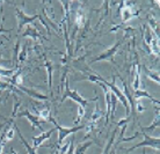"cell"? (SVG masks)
Here are the masks:
<instances>
[{
	"label": "cell",
	"instance_id": "6da1fadb",
	"mask_svg": "<svg viewBox=\"0 0 160 154\" xmlns=\"http://www.w3.org/2000/svg\"><path fill=\"white\" fill-rule=\"evenodd\" d=\"M65 88L62 91V93H63V96H62V99H60V103H63L66 99H71L73 100L74 102H77L78 104H79L80 107H87L88 103H89V101H96V100H99V96H95L94 99H85V97H82L81 95L78 93L77 91H72V89H70V87H68V79L65 80Z\"/></svg>",
	"mask_w": 160,
	"mask_h": 154
},
{
	"label": "cell",
	"instance_id": "7a4b0ae2",
	"mask_svg": "<svg viewBox=\"0 0 160 154\" xmlns=\"http://www.w3.org/2000/svg\"><path fill=\"white\" fill-rule=\"evenodd\" d=\"M48 122H51L52 124L55 125V129L58 131V140H57L56 146H60V145L63 144V142H64V139L68 137V134L76 133V132H78L79 130L85 129V125H77V127H62V125H59L53 117H49Z\"/></svg>",
	"mask_w": 160,
	"mask_h": 154
},
{
	"label": "cell",
	"instance_id": "3957f363",
	"mask_svg": "<svg viewBox=\"0 0 160 154\" xmlns=\"http://www.w3.org/2000/svg\"><path fill=\"white\" fill-rule=\"evenodd\" d=\"M122 43H123V40L117 41L116 43L114 44L110 49H108V50H106L104 52L100 53L98 57H95L94 59L91 60L89 64H93V63H95V62H102V60H109V62H112V64H116V62H115V55H116V52L118 51V49H120Z\"/></svg>",
	"mask_w": 160,
	"mask_h": 154
},
{
	"label": "cell",
	"instance_id": "277c9868",
	"mask_svg": "<svg viewBox=\"0 0 160 154\" xmlns=\"http://www.w3.org/2000/svg\"><path fill=\"white\" fill-rule=\"evenodd\" d=\"M15 15H16V19H18V32H20L23 27L28 26V24H30L32 22H34L36 19H38L40 14H35V15H27V14H26L21 8L16 7L15 8Z\"/></svg>",
	"mask_w": 160,
	"mask_h": 154
},
{
	"label": "cell",
	"instance_id": "5b68a950",
	"mask_svg": "<svg viewBox=\"0 0 160 154\" xmlns=\"http://www.w3.org/2000/svg\"><path fill=\"white\" fill-rule=\"evenodd\" d=\"M143 136H144V140H143V142L135 145V146L130 147V148H128L125 152L129 153V152H131V151H135L136 148H138V147H144V148L145 147H152V148H156L157 151H159V148H160L159 137H151V136H148V134H146V133H143Z\"/></svg>",
	"mask_w": 160,
	"mask_h": 154
},
{
	"label": "cell",
	"instance_id": "8992f818",
	"mask_svg": "<svg viewBox=\"0 0 160 154\" xmlns=\"http://www.w3.org/2000/svg\"><path fill=\"white\" fill-rule=\"evenodd\" d=\"M16 117H24V118L28 119V122L32 124V130L35 129H38L41 132H43V127H42V123H41V119L37 117L36 115H32L28 109H23V110H20V112H18Z\"/></svg>",
	"mask_w": 160,
	"mask_h": 154
},
{
	"label": "cell",
	"instance_id": "52a82bcc",
	"mask_svg": "<svg viewBox=\"0 0 160 154\" xmlns=\"http://www.w3.org/2000/svg\"><path fill=\"white\" fill-rule=\"evenodd\" d=\"M118 5H120V7H118V14L121 15L123 22H127V21H129L130 19L138 15V12H135L131 7H128L124 1H121Z\"/></svg>",
	"mask_w": 160,
	"mask_h": 154
},
{
	"label": "cell",
	"instance_id": "ba28073f",
	"mask_svg": "<svg viewBox=\"0 0 160 154\" xmlns=\"http://www.w3.org/2000/svg\"><path fill=\"white\" fill-rule=\"evenodd\" d=\"M55 131H56V129L53 127V129H50V130H48V131H43V132H41V134L34 137V138H32V148L36 151L45 140H48V139L51 137L52 133H53Z\"/></svg>",
	"mask_w": 160,
	"mask_h": 154
},
{
	"label": "cell",
	"instance_id": "9c48e42d",
	"mask_svg": "<svg viewBox=\"0 0 160 154\" xmlns=\"http://www.w3.org/2000/svg\"><path fill=\"white\" fill-rule=\"evenodd\" d=\"M21 36H23V37H30V38H32V41H35V42H37V41L42 42V40L49 41L47 37H44V36L37 30L36 26H34V27H32V26H28L27 29L22 32V35Z\"/></svg>",
	"mask_w": 160,
	"mask_h": 154
},
{
	"label": "cell",
	"instance_id": "30bf717a",
	"mask_svg": "<svg viewBox=\"0 0 160 154\" xmlns=\"http://www.w3.org/2000/svg\"><path fill=\"white\" fill-rule=\"evenodd\" d=\"M120 79H121V81H122V86H123V91H122V93H123L124 97L127 99L129 106H130V111H132V116H133V117H136V110H135V101H133V96H132V94L130 93V91H129L127 81H125L122 77H120Z\"/></svg>",
	"mask_w": 160,
	"mask_h": 154
},
{
	"label": "cell",
	"instance_id": "8fae6325",
	"mask_svg": "<svg viewBox=\"0 0 160 154\" xmlns=\"http://www.w3.org/2000/svg\"><path fill=\"white\" fill-rule=\"evenodd\" d=\"M42 57H43V60H44V67H45V70L48 72V86H49V89L51 91V96H52V74H53V63H52L51 60L48 59V57L47 55L42 52Z\"/></svg>",
	"mask_w": 160,
	"mask_h": 154
},
{
	"label": "cell",
	"instance_id": "7c38bea8",
	"mask_svg": "<svg viewBox=\"0 0 160 154\" xmlns=\"http://www.w3.org/2000/svg\"><path fill=\"white\" fill-rule=\"evenodd\" d=\"M16 88H20L21 91L24 92L26 94H28L29 96H32V99H35V100H40V101H47V100H49L48 95H44V94H42V93H40V92L35 91V89H32V88L26 87V86H22V85L16 86Z\"/></svg>",
	"mask_w": 160,
	"mask_h": 154
},
{
	"label": "cell",
	"instance_id": "4fadbf2b",
	"mask_svg": "<svg viewBox=\"0 0 160 154\" xmlns=\"http://www.w3.org/2000/svg\"><path fill=\"white\" fill-rule=\"evenodd\" d=\"M140 68L143 70V72H144V74H145V77H146V78H148L151 81H154L156 83H158V85H159L160 79H159V73H158V72H154V71H152V70H150L146 65H142V66H140Z\"/></svg>",
	"mask_w": 160,
	"mask_h": 154
},
{
	"label": "cell",
	"instance_id": "5bb4252c",
	"mask_svg": "<svg viewBox=\"0 0 160 154\" xmlns=\"http://www.w3.org/2000/svg\"><path fill=\"white\" fill-rule=\"evenodd\" d=\"M135 99L137 100H139V99H148V100H151L152 102L157 103V106L159 104V100L158 99H154L152 95L151 94H148L146 91H140V89H137V91H135V94L132 95Z\"/></svg>",
	"mask_w": 160,
	"mask_h": 154
},
{
	"label": "cell",
	"instance_id": "9a60e30c",
	"mask_svg": "<svg viewBox=\"0 0 160 154\" xmlns=\"http://www.w3.org/2000/svg\"><path fill=\"white\" fill-rule=\"evenodd\" d=\"M156 112H157V117H156V119H154V122L150 125V127H143L142 125L139 124V127H140V129H142V131H143V133H146L148 134V132H152V131H154L156 129H158L159 127V124H160V121H159V108H158V106H157V108H156Z\"/></svg>",
	"mask_w": 160,
	"mask_h": 154
},
{
	"label": "cell",
	"instance_id": "2e32d148",
	"mask_svg": "<svg viewBox=\"0 0 160 154\" xmlns=\"http://www.w3.org/2000/svg\"><path fill=\"white\" fill-rule=\"evenodd\" d=\"M86 21H87V19H86V14H85V12L81 9V8H78V11H77V13H76L77 27L82 28L85 26V23H86Z\"/></svg>",
	"mask_w": 160,
	"mask_h": 154
},
{
	"label": "cell",
	"instance_id": "e0dca14e",
	"mask_svg": "<svg viewBox=\"0 0 160 154\" xmlns=\"http://www.w3.org/2000/svg\"><path fill=\"white\" fill-rule=\"evenodd\" d=\"M15 132L18 133V136H19V138H20V140H21V142L24 145V147H26V150H27V152H28V154H37L36 153V151L32 148V146H30L28 142H27V140L24 139V137L22 136V133L20 132V130H19V127H16L15 125Z\"/></svg>",
	"mask_w": 160,
	"mask_h": 154
},
{
	"label": "cell",
	"instance_id": "ac0fdd59",
	"mask_svg": "<svg viewBox=\"0 0 160 154\" xmlns=\"http://www.w3.org/2000/svg\"><path fill=\"white\" fill-rule=\"evenodd\" d=\"M93 145V142L92 140H88V142H85L82 144H79L77 148L74 150V154H85L86 153V151L89 148V147Z\"/></svg>",
	"mask_w": 160,
	"mask_h": 154
},
{
	"label": "cell",
	"instance_id": "d6986e66",
	"mask_svg": "<svg viewBox=\"0 0 160 154\" xmlns=\"http://www.w3.org/2000/svg\"><path fill=\"white\" fill-rule=\"evenodd\" d=\"M34 110L36 111V116L38 117V118L42 121H47L48 122L49 117H50V109H49V107L47 108H42V109H34Z\"/></svg>",
	"mask_w": 160,
	"mask_h": 154
},
{
	"label": "cell",
	"instance_id": "ffe728a7",
	"mask_svg": "<svg viewBox=\"0 0 160 154\" xmlns=\"http://www.w3.org/2000/svg\"><path fill=\"white\" fill-rule=\"evenodd\" d=\"M117 130V129H116ZM116 130L112 131V136H110V138H109L108 142H107V145H106V147H104L103 152H102V154H109L110 153V151H112V146H114V142H115V138H116Z\"/></svg>",
	"mask_w": 160,
	"mask_h": 154
},
{
	"label": "cell",
	"instance_id": "44dd1931",
	"mask_svg": "<svg viewBox=\"0 0 160 154\" xmlns=\"http://www.w3.org/2000/svg\"><path fill=\"white\" fill-rule=\"evenodd\" d=\"M102 117V111L100 110V108H99V104H96V107H95V110L93 111V114L92 116H91V122L92 123H95L99 121V119Z\"/></svg>",
	"mask_w": 160,
	"mask_h": 154
},
{
	"label": "cell",
	"instance_id": "7402d4cb",
	"mask_svg": "<svg viewBox=\"0 0 160 154\" xmlns=\"http://www.w3.org/2000/svg\"><path fill=\"white\" fill-rule=\"evenodd\" d=\"M71 4L72 2H70V1H60V5L64 6V19H63V21H65V22L68 20V16H70V7H71Z\"/></svg>",
	"mask_w": 160,
	"mask_h": 154
},
{
	"label": "cell",
	"instance_id": "603a6c76",
	"mask_svg": "<svg viewBox=\"0 0 160 154\" xmlns=\"http://www.w3.org/2000/svg\"><path fill=\"white\" fill-rule=\"evenodd\" d=\"M148 23H150V27H151V29L153 30V35L156 36V37H158L159 36V24H158V22H157L154 19H150L148 20Z\"/></svg>",
	"mask_w": 160,
	"mask_h": 154
},
{
	"label": "cell",
	"instance_id": "cb8c5ba5",
	"mask_svg": "<svg viewBox=\"0 0 160 154\" xmlns=\"http://www.w3.org/2000/svg\"><path fill=\"white\" fill-rule=\"evenodd\" d=\"M116 106H117V97L112 93V108H110V118H114L115 112H116Z\"/></svg>",
	"mask_w": 160,
	"mask_h": 154
},
{
	"label": "cell",
	"instance_id": "d4e9b609",
	"mask_svg": "<svg viewBox=\"0 0 160 154\" xmlns=\"http://www.w3.org/2000/svg\"><path fill=\"white\" fill-rule=\"evenodd\" d=\"M26 59H27V47H23L20 50L19 55H18V64L22 63V62H24Z\"/></svg>",
	"mask_w": 160,
	"mask_h": 154
},
{
	"label": "cell",
	"instance_id": "484cf974",
	"mask_svg": "<svg viewBox=\"0 0 160 154\" xmlns=\"http://www.w3.org/2000/svg\"><path fill=\"white\" fill-rule=\"evenodd\" d=\"M85 114H86V111H85V108H82V107H78V116H77V118H76V121H74V124H76V127L78 125V123L81 121V119L84 118L85 117Z\"/></svg>",
	"mask_w": 160,
	"mask_h": 154
},
{
	"label": "cell",
	"instance_id": "4316f807",
	"mask_svg": "<svg viewBox=\"0 0 160 154\" xmlns=\"http://www.w3.org/2000/svg\"><path fill=\"white\" fill-rule=\"evenodd\" d=\"M20 38H18L16 40V44H15V49H14V57H13V63L14 64H18V55H19V52H20Z\"/></svg>",
	"mask_w": 160,
	"mask_h": 154
},
{
	"label": "cell",
	"instance_id": "83f0119b",
	"mask_svg": "<svg viewBox=\"0 0 160 154\" xmlns=\"http://www.w3.org/2000/svg\"><path fill=\"white\" fill-rule=\"evenodd\" d=\"M15 72H16L15 70H5L4 67H0V75H1V77L9 78V77H13Z\"/></svg>",
	"mask_w": 160,
	"mask_h": 154
},
{
	"label": "cell",
	"instance_id": "f1b7e54d",
	"mask_svg": "<svg viewBox=\"0 0 160 154\" xmlns=\"http://www.w3.org/2000/svg\"><path fill=\"white\" fill-rule=\"evenodd\" d=\"M135 109L137 110V112L138 114H142V112H144L145 110H146V107H145L144 104L142 103V101L140 100H138L136 102V104H135Z\"/></svg>",
	"mask_w": 160,
	"mask_h": 154
},
{
	"label": "cell",
	"instance_id": "f546056e",
	"mask_svg": "<svg viewBox=\"0 0 160 154\" xmlns=\"http://www.w3.org/2000/svg\"><path fill=\"white\" fill-rule=\"evenodd\" d=\"M140 136V133L139 132H136L135 133V136H131V137H129V138H121V139H118V142H117V144H120V142H131V140H135V139H137L138 137Z\"/></svg>",
	"mask_w": 160,
	"mask_h": 154
},
{
	"label": "cell",
	"instance_id": "4dcf8cb0",
	"mask_svg": "<svg viewBox=\"0 0 160 154\" xmlns=\"http://www.w3.org/2000/svg\"><path fill=\"white\" fill-rule=\"evenodd\" d=\"M1 22H0V34H5V32H11L12 29H5L4 28V16H1Z\"/></svg>",
	"mask_w": 160,
	"mask_h": 154
},
{
	"label": "cell",
	"instance_id": "1f68e13d",
	"mask_svg": "<svg viewBox=\"0 0 160 154\" xmlns=\"http://www.w3.org/2000/svg\"><path fill=\"white\" fill-rule=\"evenodd\" d=\"M38 19H40L41 23H43L44 28H45V29H47V32H48V34H49V35H50V34H51V30H50V28H49V24L47 23V22H45V21H44V19H43V17H42V15H40V16H38Z\"/></svg>",
	"mask_w": 160,
	"mask_h": 154
},
{
	"label": "cell",
	"instance_id": "d6a6232c",
	"mask_svg": "<svg viewBox=\"0 0 160 154\" xmlns=\"http://www.w3.org/2000/svg\"><path fill=\"white\" fill-rule=\"evenodd\" d=\"M66 154H74V138L71 139V142H70V147H68V151Z\"/></svg>",
	"mask_w": 160,
	"mask_h": 154
},
{
	"label": "cell",
	"instance_id": "836d02e7",
	"mask_svg": "<svg viewBox=\"0 0 160 154\" xmlns=\"http://www.w3.org/2000/svg\"><path fill=\"white\" fill-rule=\"evenodd\" d=\"M9 121H11V118H9ZM9 121H8V122H9ZM8 122H1L0 123V137H1V132H2V130H4V127H6V125H7V123Z\"/></svg>",
	"mask_w": 160,
	"mask_h": 154
},
{
	"label": "cell",
	"instance_id": "e575fe53",
	"mask_svg": "<svg viewBox=\"0 0 160 154\" xmlns=\"http://www.w3.org/2000/svg\"><path fill=\"white\" fill-rule=\"evenodd\" d=\"M0 119H5L6 122H8V121H9V118H7V117H4V116H2L1 114H0Z\"/></svg>",
	"mask_w": 160,
	"mask_h": 154
},
{
	"label": "cell",
	"instance_id": "d590c367",
	"mask_svg": "<svg viewBox=\"0 0 160 154\" xmlns=\"http://www.w3.org/2000/svg\"><path fill=\"white\" fill-rule=\"evenodd\" d=\"M143 154H146V151H145V148L143 150Z\"/></svg>",
	"mask_w": 160,
	"mask_h": 154
},
{
	"label": "cell",
	"instance_id": "8d00e7d4",
	"mask_svg": "<svg viewBox=\"0 0 160 154\" xmlns=\"http://www.w3.org/2000/svg\"><path fill=\"white\" fill-rule=\"evenodd\" d=\"M53 153H55V152H51V153H50V154H53Z\"/></svg>",
	"mask_w": 160,
	"mask_h": 154
}]
</instances>
